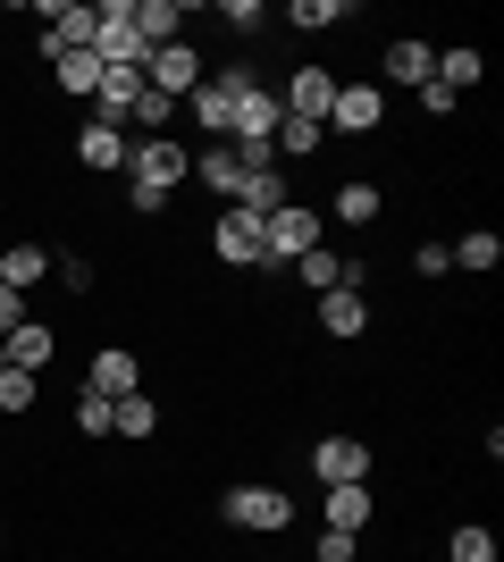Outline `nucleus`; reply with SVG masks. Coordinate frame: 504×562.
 Segmentation results:
<instances>
[{
	"label": "nucleus",
	"instance_id": "nucleus-1",
	"mask_svg": "<svg viewBox=\"0 0 504 562\" xmlns=\"http://www.w3.org/2000/svg\"><path fill=\"white\" fill-rule=\"evenodd\" d=\"M193 177V151L168 135H144L135 151H126V193H135V211H168V193Z\"/></svg>",
	"mask_w": 504,
	"mask_h": 562
},
{
	"label": "nucleus",
	"instance_id": "nucleus-2",
	"mask_svg": "<svg viewBox=\"0 0 504 562\" xmlns=\"http://www.w3.org/2000/svg\"><path fill=\"white\" fill-rule=\"evenodd\" d=\"M219 520L269 538V529H287V520H294V495H278V487H227V495H219Z\"/></svg>",
	"mask_w": 504,
	"mask_h": 562
},
{
	"label": "nucleus",
	"instance_id": "nucleus-3",
	"mask_svg": "<svg viewBox=\"0 0 504 562\" xmlns=\"http://www.w3.org/2000/svg\"><path fill=\"white\" fill-rule=\"evenodd\" d=\"M320 244V211H303V202H278V211L261 218V252L269 260H303Z\"/></svg>",
	"mask_w": 504,
	"mask_h": 562
},
{
	"label": "nucleus",
	"instance_id": "nucleus-4",
	"mask_svg": "<svg viewBox=\"0 0 504 562\" xmlns=\"http://www.w3.org/2000/svg\"><path fill=\"white\" fill-rule=\"evenodd\" d=\"M312 470H320V487H361V479H370V446H361V437H320Z\"/></svg>",
	"mask_w": 504,
	"mask_h": 562
},
{
	"label": "nucleus",
	"instance_id": "nucleus-5",
	"mask_svg": "<svg viewBox=\"0 0 504 562\" xmlns=\"http://www.w3.org/2000/svg\"><path fill=\"white\" fill-rule=\"evenodd\" d=\"M193 177H202V186H211L219 202H236V186H244V177H253V160H244V151H236V143H227V135H211V143H202V151H193Z\"/></svg>",
	"mask_w": 504,
	"mask_h": 562
},
{
	"label": "nucleus",
	"instance_id": "nucleus-6",
	"mask_svg": "<svg viewBox=\"0 0 504 562\" xmlns=\"http://www.w3.org/2000/svg\"><path fill=\"white\" fill-rule=\"evenodd\" d=\"M211 244H219V260H236V269H261V218L253 211H236V202H227V211H219V227H211Z\"/></svg>",
	"mask_w": 504,
	"mask_h": 562
},
{
	"label": "nucleus",
	"instance_id": "nucleus-7",
	"mask_svg": "<svg viewBox=\"0 0 504 562\" xmlns=\"http://www.w3.org/2000/svg\"><path fill=\"white\" fill-rule=\"evenodd\" d=\"M144 85H152V93H168V101L193 93V85H202V59H193V43H160V50L144 59Z\"/></svg>",
	"mask_w": 504,
	"mask_h": 562
},
{
	"label": "nucleus",
	"instance_id": "nucleus-8",
	"mask_svg": "<svg viewBox=\"0 0 504 562\" xmlns=\"http://www.w3.org/2000/svg\"><path fill=\"white\" fill-rule=\"evenodd\" d=\"M278 101H287V117H312V126H328V110H336V76H328V68H294Z\"/></svg>",
	"mask_w": 504,
	"mask_h": 562
},
{
	"label": "nucleus",
	"instance_id": "nucleus-9",
	"mask_svg": "<svg viewBox=\"0 0 504 562\" xmlns=\"http://www.w3.org/2000/svg\"><path fill=\"white\" fill-rule=\"evenodd\" d=\"M244 85H253V76H244V68H227V76H202V85H193V117H202V126H211V135H227V117H236V93H244Z\"/></svg>",
	"mask_w": 504,
	"mask_h": 562
},
{
	"label": "nucleus",
	"instance_id": "nucleus-10",
	"mask_svg": "<svg viewBox=\"0 0 504 562\" xmlns=\"http://www.w3.org/2000/svg\"><path fill=\"white\" fill-rule=\"evenodd\" d=\"M144 101V68H101V93H93V117L101 126H126Z\"/></svg>",
	"mask_w": 504,
	"mask_h": 562
},
{
	"label": "nucleus",
	"instance_id": "nucleus-11",
	"mask_svg": "<svg viewBox=\"0 0 504 562\" xmlns=\"http://www.w3.org/2000/svg\"><path fill=\"white\" fill-rule=\"evenodd\" d=\"M387 117V93L379 85H336V110H328V126H345V135H370Z\"/></svg>",
	"mask_w": 504,
	"mask_h": 562
},
{
	"label": "nucleus",
	"instance_id": "nucleus-12",
	"mask_svg": "<svg viewBox=\"0 0 504 562\" xmlns=\"http://www.w3.org/2000/svg\"><path fill=\"white\" fill-rule=\"evenodd\" d=\"M379 68H387V85H429V76H437V50L421 43V34H395Z\"/></svg>",
	"mask_w": 504,
	"mask_h": 562
},
{
	"label": "nucleus",
	"instance_id": "nucleus-13",
	"mask_svg": "<svg viewBox=\"0 0 504 562\" xmlns=\"http://www.w3.org/2000/svg\"><path fill=\"white\" fill-rule=\"evenodd\" d=\"M126 151H135V135H126V126L85 117V135H76V160H85V168H126Z\"/></svg>",
	"mask_w": 504,
	"mask_h": 562
},
{
	"label": "nucleus",
	"instance_id": "nucleus-14",
	"mask_svg": "<svg viewBox=\"0 0 504 562\" xmlns=\"http://www.w3.org/2000/svg\"><path fill=\"white\" fill-rule=\"evenodd\" d=\"M320 328L328 336H361L370 328V303H361L354 285H328V294H320Z\"/></svg>",
	"mask_w": 504,
	"mask_h": 562
},
{
	"label": "nucleus",
	"instance_id": "nucleus-15",
	"mask_svg": "<svg viewBox=\"0 0 504 562\" xmlns=\"http://www.w3.org/2000/svg\"><path fill=\"white\" fill-rule=\"evenodd\" d=\"M0 345H9V370H43L51 352H59V336H51L43 319H18V328L0 336Z\"/></svg>",
	"mask_w": 504,
	"mask_h": 562
},
{
	"label": "nucleus",
	"instance_id": "nucleus-16",
	"mask_svg": "<svg viewBox=\"0 0 504 562\" xmlns=\"http://www.w3.org/2000/svg\"><path fill=\"white\" fill-rule=\"evenodd\" d=\"M51 278V244H9V252H0V285H9V294H25V285H43Z\"/></svg>",
	"mask_w": 504,
	"mask_h": 562
},
{
	"label": "nucleus",
	"instance_id": "nucleus-17",
	"mask_svg": "<svg viewBox=\"0 0 504 562\" xmlns=\"http://www.w3.org/2000/svg\"><path fill=\"white\" fill-rule=\"evenodd\" d=\"M85 386H93V395H110V403L135 395V386H144V378H135V352H119V345L93 352V378H85Z\"/></svg>",
	"mask_w": 504,
	"mask_h": 562
},
{
	"label": "nucleus",
	"instance_id": "nucleus-18",
	"mask_svg": "<svg viewBox=\"0 0 504 562\" xmlns=\"http://www.w3.org/2000/svg\"><path fill=\"white\" fill-rule=\"evenodd\" d=\"M177 18H186L177 0H135V43H144V59H152L160 43H177Z\"/></svg>",
	"mask_w": 504,
	"mask_h": 562
},
{
	"label": "nucleus",
	"instance_id": "nucleus-19",
	"mask_svg": "<svg viewBox=\"0 0 504 562\" xmlns=\"http://www.w3.org/2000/svg\"><path fill=\"white\" fill-rule=\"evenodd\" d=\"M152 428H160V403H152L144 386H135V395H119V403H110V437H152Z\"/></svg>",
	"mask_w": 504,
	"mask_h": 562
},
{
	"label": "nucleus",
	"instance_id": "nucleus-20",
	"mask_svg": "<svg viewBox=\"0 0 504 562\" xmlns=\"http://www.w3.org/2000/svg\"><path fill=\"white\" fill-rule=\"evenodd\" d=\"M328 529L361 538V529H370V487H328Z\"/></svg>",
	"mask_w": 504,
	"mask_h": 562
},
{
	"label": "nucleus",
	"instance_id": "nucleus-21",
	"mask_svg": "<svg viewBox=\"0 0 504 562\" xmlns=\"http://www.w3.org/2000/svg\"><path fill=\"white\" fill-rule=\"evenodd\" d=\"M51 76H59V93H101V59H93V50H59Z\"/></svg>",
	"mask_w": 504,
	"mask_h": 562
},
{
	"label": "nucleus",
	"instance_id": "nucleus-22",
	"mask_svg": "<svg viewBox=\"0 0 504 562\" xmlns=\"http://www.w3.org/2000/svg\"><path fill=\"white\" fill-rule=\"evenodd\" d=\"M278 202H287V186H278V168H253V177L236 186V211H253V218H269Z\"/></svg>",
	"mask_w": 504,
	"mask_h": 562
},
{
	"label": "nucleus",
	"instance_id": "nucleus-23",
	"mask_svg": "<svg viewBox=\"0 0 504 562\" xmlns=\"http://www.w3.org/2000/svg\"><path fill=\"white\" fill-rule=\"evenodd\" d=\"M320 135H328V126H312V117H278L269 151H294V160H312V151H320Z\"/></svg>",
	"mask_w": 504,
	"mask_h": 562
},
{
	"label": "nucleus",
	"instance_id": "nucleus-24",
	"mask_svg": "<svg viewBox=\"0 0 504 562\" xmlns=\"http://www.w3.org/2000/svg\"><path fill=\"white\" fill-rule=\"evenodd\" d=\"M446 252H455V269H496V260H504V244H496L488 227H471L462 244H446Z\"/></svg>",
	"mask_w": 504,
	"mask_h": 562
},
{
	"label": "nucleus",
	"instance_id": "nucleus-25",
	"mask_svg": "<svg viewBox=\"0 0 504 562\" xmlns=\"http://www.w3.org/2000/svg\"><path fill=\"white\" fill-rule=\"evenodd\" d=\"M437 85H446V93H471V85H480V50H437Z\"/></svg>",
	"mask_w": 504,
	"mask_h": 562
},
{
	"label": "nucleus",
	"instance_id": "nucleus-26",
	"mask_svg": "<svg viewBox=\"0 0 504 562\" xmlns=\"http://www.w3.org/2000/svg\"><path fill=\"white\" fill-rule=\"evenodd\" d=\"M336 218H345V227L379 218V186H354V177H345V186H336Z\"/></svg>",
	"mask_w": 504,
	"mask_h": 562
},
{
	"label": "nucleus",
	"instance_id": "nucleus-27",
	"mask_svg": "<svg viewBox=\"0 0 504 562\" xmlns=\"http://www.w3.org/2000/svg\"><path fill=\"white\" fill-rule=\"evenodd\" d=\"M336 18H345L336 0H294V9H287V25H294V34H328Z\"/></svg>",
	"mask_w": 504,
	"mask_h": 562
},
{
	"label": "nucleus",
	"instance_id": "nucleus-28",
	"mask_svg": "<svg viewBox=\"0 0 504 562\" xmlns=\"http://www.w3.org/2000/svg\"><path fill=\"white\" fill-rule=\"evenodd\" d=\"M294 269H303V285H320V294H328V285H336V278H345V260H336V252H328V244H312V252L294 260Z\"/></svg>",
	"mask_w": 504,
	"mask_h": 562
},
{
	"label": "nucleus",
	"instance_id": "nucleus-29",
	"mask_svg": "<svg viewBox=\"0 0 504 562\" xmlns=\"http://www.w3.org/2000/svg\"><path fill=\"white\" fill-rule=\"evenodd\" d=\"M446 554H455V562H496V538H488L480 520H462V529H455V546H446Z\"/></svg>",
	"mask_w": 504,
	"mask_h": 562
},
{
	"label": "nucleus",
	"instance_id": "nucleus-30",
	"mask_svg": "<svg viewBox=\"0 0 504 562\" xmlns=\"http://www.w3.org/2000/svg\"><path fill=\"white\" fill-rule=\"evenodd\" d=\"M168 110H177V101L144 85V101H135V143H144V135H160V126H168Z\"/></svg>",
	"mask_w": 504,
	"mask_h": 562
},
{
	"label": "nucleus",
	"instance_id": "nucleus-31",
	"mask_svg": "<svg viewBox=\"0 0 504 562\" xmlns=\"http://www.w3.org/2000/svg\"><path fill=\"white\" fill-rule=\"evenodd\" d=\"M76 428H85V437H110V395L85 386V395H76Z\"/></svg>",
	"mask_w": 504,
	"mask_h": 562
},
{
	"label": "nucleus",
	"instance_id": "nucleus-32",
	"mask_svg": "<svg viewBox=\"0 0 504 562\" xmlns=\"http://www.w3.org/2000/svg\"><path fill=\"white\" fill-rule=\"evenodd\" d=\"M0 412H34V370H0Z\"/></svg>",
	"mask_w": 504,
	"mask_h": 562
},
{
	"label": "nucleus",
	"instance_id": "nucleus-33",
	"mask_svg": "<svg viewBox=\"0 0 504 562\" xmlns=\"http://www.w3.org/2000/svg\"><path fill=\"white\" fill-rule=\"evenodd\" d=\"M412 269H421V278H446V269H455V252H446V244H421V252H412Z\"/></svg>",
	"mask_w": 504,
	"mask_h": 562
},
{
	"label": "nucleus",
	"instance_id": "nucleus-34",
	"mask_svg": "<svg viewBox=\"0 0 504 562\" xmlns=\"http://www.w3.org/2000/svg\"><path fill=\"white\" fill-rule=\"evenodd\" d=\"M261 18H269L261 0H227V25H236V34H253V25H261Z\"/></svg>",
	"mask_w": 504,
	"mask_h": 562
},
{
	"label": "nucleus",
	"instance_id": "nucleus-35",
	"mask_svg": "<svg viewBox=\"0 0 504 562\" xmlns=\"http://www.w3.org/2000/svg\"><path fill=\"white\" fill-rule=\"evenodd\" d=\"M320 562H354V538H345V529H320Z\"/></svg>",
	"mask_w": 504,
	"mask_h": 562
},
{
	"label": "nucleus",
	"instance_id": "nucleus-36",
	"mask_svg": "<svg viewBox=\"0 0 504 562\" xmlns=\"http://www.w3.org/2000/svg\"><path fill=\"white\" fill-rule=\"evenodd\" d=\"M455 101H462V93H446L437 76H429V85H421V110H429V117H446V110H455Z\"/></svg>",
	"mask_w": 504,
	"mask_h": 562
},
{
	"label": "nucleus",
	"instance_id": "nucleus-37",
	"mask_svg": "<svg viewBox=\"0 0 504 562\" xmlns=\"http://www.w3.org/2000/svg\"><path fill=\"white\" fill-rule=\"evenodd\" d=\"M18 319H25V294H9V285H0V336L18 328Z\"/></svg>",
	"mask_w": 504,
	"mask_h": 562
},
{
	"label": "nucleus",
	"instance_id": "nucleus-38",
	"mask_svg": "<svg viewBox=\"0 0 504 562\" xmlns=\"http://www.w3.org/2000/svg\"><path fill=\"white\" fill-rule=\"evenodd\" d=\"M0 370H9V345H0Z\"/></svg>",
	"mask_w": 504,
	"mask_h": 562
}]
</instances>
